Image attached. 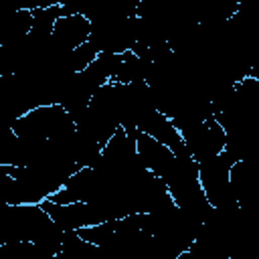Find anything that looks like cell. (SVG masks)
<instances>
[{
  "label": "cell",
  "mask_w": 259,
  "mask_h": 259,
  "mask_svg": "<svg viewBox=\"0 0 259 259\" xmlns=\"http://www.w3.org/2000/svg\"><path fill=\"white\" fill-rule=\"evenodd\" d=\"M12 132L30 142H55L73 134L75 121L61 105H38L18 117Z\"/></svg>",
  "instance_id": "cell-1"
},
{
  "label": "cell",
  "mask_w": 259,
  "mask_h": 259,
  "mask_svg": "<svg viewBox=\"0 0 259 259\" xmlns=\"http://www.w3.org/2000/svg\"><path fill=\"white\" fill-rule=\"evenodd\" d=\"M180 138L196 164L217 158L225 150V130L219 125L214 117H208L196 127L180 134Z\"/></svg>",
  "instance_id": "cell-2"
},
{
  "label": "cell",
  "mask_w": 259,
  "mask_h": 259,
  "mask_svg": "<svg viewBox=\"0 0 259 259\" xmlns=\"http://www.w3.org/2000/svg\"><path fill=\"white\" fill-rule=\"evenodd\" d=\"M89 34H91V22L81 12L59 16L55 20V24H53L51 45L57 51L69 55L73 49H77L83 42H87L89 40Z\"/></svg>",
  "instance_id": "cell-3"
},
{
  "label": "cell",
  "mask_w": 259,
  "mask_h": 259,
  "mask_svg": "<svg viewBox=\"0 0 259 259\" xmlns=\"http://www.w3.org/2000/svg\"><path fill=\"white\" fill-rule=\"evenodd\" d=\"M136 154H138L140 162L144 164V168L158 178H164L176 160V156L172 154L170 148H166L162 142H158L142 132H138V136H136Z\"/></svg>",
  "instance_id": "cell-4"
},
{
  "label": "cell",
  "mask_w": 259,
  "mask_h": 259,
  "mask_svg": "<svg viewBox=\"0 0 259 259\" xmlns=\"http://www.w3.org/2000/svg\"><path fill=\"white\" fill-rule=\"evenodd\" d=\"M59 257L61 259H107L99 247H95L93 243L81 239L75 231L65 233Z\"/></svg>",
  "instance_id": "cell-5"
}]
</instances>
